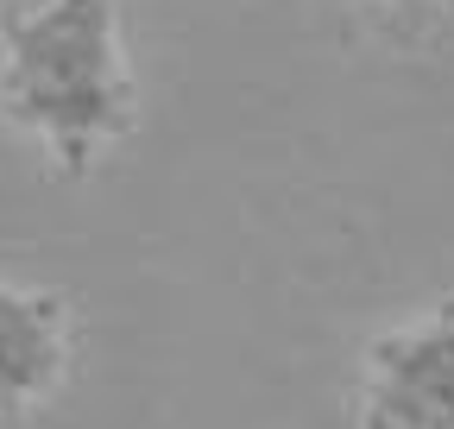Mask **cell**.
<instances>
[{"mask_svg":"<svg viewBox=\"0 0 454 429\" xmlns=\"http://www.w3.org/2000/svg\"><path fill=\"white\" fill-rule=\"evenodd\" d=\"M26 7H38V0H0V32H7V26H13Z\"/></svg>","mask_w":454,"mask_h":429,"instance_id":"4","label":"cell"},{"mask_svg":"<svg viewBox=\"0 0 454 429\" xmlns=\"http://www.w3.org/2000/svg\"><path fill=\"white\" fill-rule=\"evenodd\" d=\"M0 101L44 139L64 177H82L133 121V76L114 0H38L7 26Z\"/></svg>","mask_w":454,"mask_h":429,"instance_id":"1","label":"cell"},{"mask_svg":"<svg viewBox=\"0 0 454 429\" xmlns=\"http://www.w3.org/2000/svg\"><path fill=\"white\" fill-rule=\"evenodd\" d=\"M354 404L360 429H454V297L366 347Z\"/></svg>","mask_w":454,"mask_h":429,"instance_id":"2","label":"cell"},{"mask_svg":"<svg viewBox=\"0 0 454 429\" xmlns=\"http://www.w3.org/2000/svg\"><path fill=\"white\" fill-rule=\"evenodd\" d=\"M70 347L76 335L64 297L0 278V417H26L64 386Z\"/></svg>","mask_w":454,"mask_h":429,"instance_id":"3","label":"cell"}]
</instances>
